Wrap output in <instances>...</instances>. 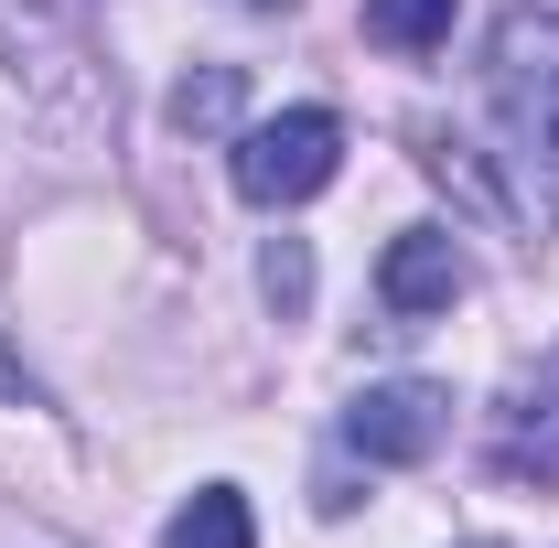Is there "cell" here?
I'll return each mask as SVG.
<instances>
[{
	"instance_id": "6da1fadb",
	"label": "cell",
	"mask_w": 559,
	"mask_h": 548,
	"mask_svg": "<svg viewBox=\"0 0 559 548\" xmlns=\"http://www.w3.org/2000/svg\"><path fill=\"white\" fill-rule=\"evenodd\" d=\"M0 65L55 119H97V97H108L97 44H86V0H0Z\"/></svg>"
},
{
	"instance_id": "7a4b0ae2",
	"label": "cell",
	"mask_w": 559,
	"mask_h": 548,
	"mask_svg": "<svg viewBox=\"0 0 559 548\" xmlns=\"http://www.w3.org/2000/svg\"><path fill=\"white\" fill-rule=\"evenodd\" d=\"M345 162V119L334 108H280L259 130H237V194L248 205H312Z\"/></svg>"
},
{
	"instance_id": "3957f363",
	"label": "cell",
	"mask_w": 559,
	"mask_h": 548,
	"mask_svg": "<svg viewBox=\"0 0 559 548\" xmlns=\"http://www.w3.org/2000/svg\"><path fill=\"white\" fill-rule=\"evenodd\" d=\"M495 97H506V130L527 140V162L559 183V11H516L495 33Z\"/></svg>"
},
{
	"instance_id": "277c9868",
	"label": "cell",
	"mask_w": 559,
	"mask_h": 548,
	"mask_svg": "<svg viewBox=\"0 0 559 548\" xmlns=\"http://www.w3.org/2000/svg\"><path fill=\"white\" fill-rule=\"evenodd\" d=\"M345 441L366 463H430V452L452 441V398L419 388V377H388V388H366L345 409Z\"/></svg>"
},
{
	"instance_id": "5b68a950",
	"label": "cell",
	"mask_w": 559,
	"mask_h": 548,
	"mask_svg": "<svg viewBox=\"0 0 559 548\" xmlns=\"http://www.w3.org/2000/svg\"><path fill=\"white\" fill-rule=\"evenodd\" d=\"M377 290H388L399 323H430V312H452V290H463V248H452L441 226H409V237H388Z\"/></svg>"
},
{
	"instance_id": "8992f818",
	"label": "cell",
	"mask_w": 559,
	"mask_h": 548,
	"mask_svg": "<svg viewBox=\"0 0 559 548\" xmlns=\"http://www.w3.org/2000/svg\"><path fill=\"white\" fill-rule=\"evenodd\" d=\"M162 548H259V527H248V495H237V484L183 495V516L162 527Z\"/></svg>"
},
{
	"instance_id": "52a82bcc",
	"label": "cell",
	"mask_w": 559,
	"mask_h": 548,
	"mask_svg": "<svg viewBox=\"0 0 559 548\" xmlns=\"http://www.w3.org/2000/svg\"><path fill=\"white\" fill-rule=\"evenodd\" d=\"M495 463H506L516 484H559V388H549V409H538V398H527V409H506Z\"/></svg>"
},
{
	"instance_id": "ba28073f",
	"label": "cell",
	"mask_w": 559,
	"mask_h": 548,
	"mask_svg": "<svg viewBox=\"0 0 559 548\" xmlns=\"http://www.w3.org/2000/svg\"><path fill=\"white\" fill-rule=\"evenodd\" d=\"M366 44H388V55H441V44H452V0H366Z\"/></svg>"
},
{
	"instance_id": "9c48e42d",
	"label": "cell",
	"mask_w": 559,
	"mask_h": 548,
	"mask_svg": "<svg viewBox=\"0 0 559 548\" xmlns=\"http://www.w3.org/2000/svg\"><path fill=\"white\" fill-rule=\"evenodd\" d=\"M237 119V65H205L173 86V130H226Z\"/></svg>"
},
{
	"instance_id": "30bf717a",
	"label": "cell",
	"mask_w": 559,
	"mask_h": 548,
	"mask_svg": "<svg viewBox=\"0 0 559 548\" xmlns=\"http://www.w3.org/2000/svg\"><path fill=\"white\" fill-rule=\"evenodd\" d=\"M259 290H270L280 312H301V301H312V248H301V237H270V259H259Z\"/></svg>"
},
{
	"instance_id": "8fae6325",
	"label": "cell",
	"mask_w": 559,
	"mask_h": 548,
	"mask_svg": "<svg viewBox=\"0 0 559 548\" xmlns=\"http://www.w3.org/2000/svg\"><path fill=\"white\" fill-rule=\"evenodd\" d=\"M0 409H44V388H33V366L0 344Z\"/></svg>"
},
{
	"instance_id": "7c38bea8",
	"label": "cell",
	"mask_w": 559,
	"mask_h": 548,
	"mask_svg": "<svg viewBox=\"0 0 559 548\" xmlns=\"http://www.w3.org/2000/svg\"><path fill=\"white\" fill-rule=\"evenodd\" d=\"M237 11H290V0H237Z\"/></svg>"
},
{
	"instance_id": "4fadbf2b",
	"label": "cell",
	"mask_w": 559,
	"mask_h": 548,
	"mask_svg": "<svg viewBox=\"0 0 559 548\" xmlns=\"http://www.w3.org/2000/svg\"><path fill=\"white\" fill-rule=\"evenodd\" d=\"M549 388H559V366H549Z\"/></svg>"
},
{
	"instance_id": "5bb4252c",
	"label": "cell",
	"mask_w": 559,
	"mask_h": 548,
	"mask_svg": "<svg viewBox=\"0 0 559 548\" xmlns=\"http://www.w3.org/2000/svg\"><path fill=\"white\" fill-rule=\"evenodd\" d=\"M474 548H495V538H474Z\"/></svg>"
}]
</instances>
